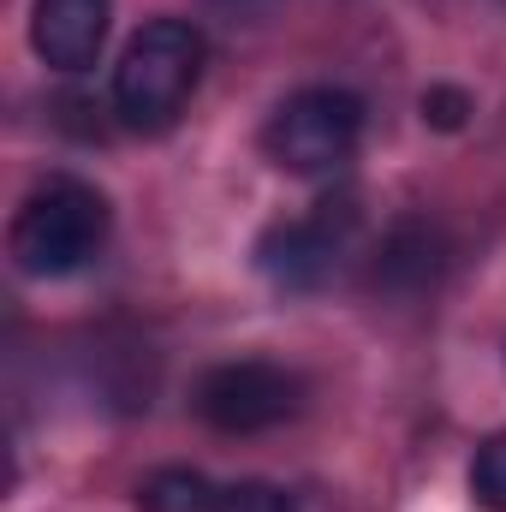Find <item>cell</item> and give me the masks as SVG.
I'll use <instances>...</instances> for the list:
<instances>
[{"mask_svg": "<svg viewBox=\"0 0 506 512\" xmlns=\"http://www.w3.org/2000/svg\"><path fill=\"white\" fill-rule=\"evenodd\" d=\"M203 60H209V42L191 18H155L143 24L126 42L120 66H114V114L126 131H155L179 126L185 102L197 96V78H203Z\"/></svg>", "mask_w": 506, "mask_h": 512, "instance_id": "obj_1", "label": "cell"}, {"mask_svg": "<svg viewBox=\"0 0 506 512\" xmlns=\"http://www.w3.org/2000/svg\"><path fill=\"white\" fill-rule=\"evenodd\" d=\"M108 245V197L84 179H42L12 215V256L36 280H66Z\"/></svg>", "mask_w": 506, "mask_h": 512, "instance_id": "obj_2", "label": "cell"}, {"mask_svg": "<svg viewBox=\"0 0 506 512\" xmlns=\"http://www.w3.org/2000/svg\"><path fill=\"white\" fill-rule=\"evenodd\" d=\"M364 137V102L352 90H334V84H316V90H298L286 96L268 126H262V149L274 167L298 173V179H322V173H340L352 161Z\"/></svg>", "mask_w": 506, "mask_h": 512, "instance_id": "obj_3", "label": "cell"}, {"mask_svg": "<svg viewBox=\"0 0 506 512\" xmlns=\"http://www.w3.org/2000/svg\"><path fill=\"white\" fill-rule=\"evenodd\" d=\"M298 405H304V382L286 364H268V358L215 364V370H203L197 387H191V411L209 429H221V435L280 429L286 417H298Z\"/></svg>", "mask_w": 506, "mask_h": 512, "instance_id": "obj_4", "label": "cell"}, {"mask_svg": "<svg viewBox=\"0 0 506 512\" xmlns=\"http://www.w3.org/2000/svg\"><path fill=\"white\" fill-rule=\"evenodd\" d=\"M358 233V209L340 197V203H322L316 215L304 221H280L256 239V268L280 286V292H316L328 286V274L340 268V256Z\"/></svg>", "mask_w": 506, "mask_h": 512, "instance_id": "obj_5", "label": "cell"}, {"mask_svg": "<svg viewBox=\"0 0 506 512\" xmlns=\"http://www.w3.org/2000/svg\"><path fill=\"white\" fill-rule=\"evenodd\" d=\"M376 292L387 298H423L441 286L447 274V233L423 215H405L387 227V239L376 245Z\"/></svg>", "mask_w": 506, "mask_h": 512, "instance_id": "obj_6", "label": "cell"}, {"mask_svg": "<svg viewBox=\"0 0 506 512\" xmlns=\"http://www.w3.org/2000/svg\"><path fill=\"white\" fill-rule=\"evenodd\" d=\"M108 12L114 0H36L30 42L54 72H84L108 42Z\"/></svg>", "mask_w": 506, "mask_h": 512, "instance_id": "obj_7", "label": "cell"}, {"mask_svg": "<svg viewBox=\"0 0 506 512\" xmlns=\"http://www.w3.org/2000/svg\"><path fill=\"white\" fill-rule=\"evenodd\" d=\"M215 501H221V489L191 465H167V471H149L137 483V507L143 512H215Z\"/></svg>", "mask_w": 506, "mask_h": 512, "instance_id": "obj_8", "label": "cell"}, {"mask_svg": "<svg viewBox=\"0 0 506 512\" xmlns=\"http://www.w3.org/2000/svg\"><path fill=\"white\" fill-rule=\"evenodd\" d=\"M471 495L489 512H506V435H489L471 459Z\"/></svg>", "mask_w": 506, "mask_h": 512, "instance_id": "obj_9", "label": "cell"}, {"mask_svg": "<svg viewBox=\"0 0 506 512\" xmlns=\"http://www.w3.org/2000/svg\"><path fill=\"white\" fill-rule=\"evenodd\" d=\"M215 512H298V507H292V495L274 489V483H227L221 501H215Z\"/></svg>", "mask_w": 506, "mask_h": 512, "instance_id": "obj_10", "label": "cell"}, {"mask_svg": "<svg viewBox=\"0 0 506 512\" xmlns=\"http://www.w3.org/2000/svg\"><path fill=\"white\" fill-rule=\"evenodd\" d=\"M465 114H471V96H465V90H453V84H429V90H423V120L435 131H459Z\"/></svg>", "mask_w": 506, "mask_h": 512, "instance_id": "obj_11", "label": "cell"}, {"mask_svg": "<svg viewBox=\"0 0 506 512\" xmlns=\"http://www.w3.org/2000/svg\"><path fill=\"white\" fill-rule=\"evenodd\" d=\"M209 6H221L227 18H262V12H274L280 0H209Z\"/></svg>", "mask_w": 506, "mask_h": 512, "instance_id": "obj_12", "label": "cell"}]
</instances>
